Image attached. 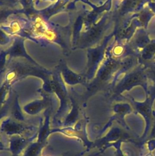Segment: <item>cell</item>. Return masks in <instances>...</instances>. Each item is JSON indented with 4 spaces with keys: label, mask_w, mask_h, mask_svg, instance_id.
Returning a JSON list of instances; mask_svg holds the SVG:
<instances>
[{
    "label": "cell",
    "mask_w": 155,
    "mask_h": 156,
    "mask_svg": "<svg viewBox=\"0 0 155 156\" xmlns=\"http://www.w3.org/2000/svg\"><path fill=\"white\" fill-rule=\"evenodd\" d=\"M139 27H142L141 24L137 18L136 13L135 16L132 20L128 26L124 27H119L117 29L113 30L115 43H127L133 37L136 30Z\"/></svg>",
    "instance_id": "obj_6"
},
{
    "label": "cell",
    "mask_w": 155,
    "mask_h": 156,
    "mask_svg": "<svg viewBox=\"0 0 155 156\" xmlns=\"http://www.w3.org/2000/svg\"><path fill=\"white\" fill-rule=\"evenodd\" d=\"M137 18L141 24L142 27L147 30V27L151 18L155 16L154 13L146 5L142 10L136 13Z\"/></svg>",
    "instance_id": "obj_9"
},
{
    "label": "cell",
    "mask_w": 155,
    "mask_h": 156,
    "mask_svg": "<svg viewBox=\"0 0 155 156\" xmlns=\"http://www.w3.org/2000/svg\"><path fill=\"white\" fill-rule=\"evenodd\" d=\"M137 65H139L138 58L135 55H130L122 58L121 60L120 67L114 74L111 82L109 85V87L112 88L122 76L132 70Z\"/></svg>",
    "instance_id": "obj_7"
},
{
    "label": "cell",
    "mask_w": 155,
    "mask_h": 156,
    "mask_svg": "<svg viewBox=\"0 0 155 156\" xmlns=\"http://www.w3.org/2000/svg\"><path fill=\"white\" fill-rule=\"evenodd\" d=\"M147 5L149 7V8L155 14V1L154 2H150L147 4Z\"/></svg>",
    "instance_id": "obj_17"
},
{
    "label": "cell",
    "mask_w": 155,
    "mask_h": 156,
    "mask_svg": "<svg viewBox=\"0 0 155 156\" xmlns=\"http://www.w3.org/2000/svg\"><path fill=\"white\" fill-rule=\"evenodd\" d=\"M152 0H122L112 12L114 26L128 15L139 12Z\"/></svg>",
    "instance_id": "obj_2"
},
{
    "label": "cell",
    "mask_w": 155,
    "mask_h": 156,
    "mask_svg": "<svg viewBox=\"0 0 155 156\" xmlns=\"http://www.w3.org/2000/svg\"><path fill=\"white\" fill-rule=\"evenodd\" d=\"M150 95V99L153 101L155 99V85H150L148 87V91Z\"/></svg>",
    "instance_id": "obj_16"
},
{
    "label": "cell",
    "mask_w": 155,
    "mask_h": 156,
    "mask_svg": "<svg viewBox=\"0 0 155 156\" xmlns=\"http://www.w3.org/2000/svg\"><path fill=\"white\" fill-rule=\"evenodd\" d=\"M6 41V37L5 35L0 31V43H2L3 42H5Z\"/></svg>",
    "instance_id": "obj_18"
},
{
    "label": "cell",
    "mask_w": 155,
    "mask_h": 156,
    "mask_svg": "<svg viewBox=\"0 0 155 156\" xmlns=\"http://www.w3.org/2000/svg\"><path fill=\"white\" fill-rule=\"evenodd\" d=\"M26 143V141L24 138H21V137L15 138L11 141V144H10L11 151L13 153L17 154L22 150V149L24 147Z\"/></svg>",
    "instance_id": "obj_12"
},
{
    "label": "cell",
    "mask_w": 155,
    "mask_h": 156,
    "mask_svg": "<svg viewBox=\"0 0 155 156\" xmlns=\"http://www.w3.org/2000/svg\"><path fill=\"white\" fill-rule=\"evenodd\" d=\"M155 57V39L150 41L139 52L137 58L139 64L144 65L153 61Z\"/></svg>",
    "instance_id": "obj_8"
},
{
    "label": "cell",
    "mask_w": 155,
    "mask_h": 156,
    "mask_svg": "<svg viewBox=\"0 0 155 156\" xmlns=\"http://www.w3.org/2000/svg\"><path fill=\"white\" fill-rule=\"evenodd\" d=\"M2 130L7 134L13 135L22 132L24 130V127L13 121H7L3 124Z\"/></svg>",
    "instance_id": "obj_11"
},
{
    "label": "cell",
    "mask_w": 155,
    "mask_h": 156,
    "mask_svg": "<svg viewBox=\"0 0 155 156\" xmlns=\"http://www.w3.org/2000/svg\"><path fill=\"white\" fill-rule=\"evenodd\" d=\"M42 104L40 102H33L25 107V111L29 114H35L41 109Z\"/></svg>",
    "instance_id": "obj_14"
},
{
    "label": "cell",
    "mask_w": 155,
    "mask_h": 156,
    "mask_svg": "<svg viewBox=\"0 0 155 156\" xmlns=\"http://www.w3.org/2000/svg\"><path fill=\"white\" fill-rule=\"evenodd\" d=\"M153 136H155V127H154V130L153 131Z\"/></svg>",
    "instance_id": "obj_21"
},
{
    "label": "cell",
    "mask_w": 155,
    "mask_h": 156,
    "mask_svg": "<svg viewBox=\"0 0 155 156\" xmlns=\"http://www.w3.org/2000/svg\"><path fill=\"white\" fill-rule=\"evenodd\" d=\"M6 14L4 12H0V20H2L3 18H5Z\"/></svg>",
    "instance_id": "obj_20"
},
{
    "label": "cell",
    "mask_w": 155,
    "mask_h": 156,
    "mask_svg": "<svg viewBox=\"0 0 155 156\" xmlns=\"http://www.w3.org/2000/svg\"><path fill=\"white\" fill-rule=\"evenodd\" d=\"M112 4V0H107L102 5L96 7H95L94 10L89 14L88 18V23L91 24L94 23L97 17L103 12H109L111 9Z\"/></svg>",
    "instance_id": "obj_10"
},
{
    "label": "cell",
    "mask_w": 155,
    "mask_h": 156,
    "mask_svg": "<svg viewBox=\"0 0 155 156\" xmlns=\"http://www.w3.org/2000/svg\"><path fill=\"white\" fill-rule=\"evenodd\" d=\"M143 65L145 67V73L148 80H151L155 85V62H150Z\"/></svg>",
    "instance_id": "obj_13"
},
{
    "label": "cell",
    "mask_w": 155,
    "mask_h": 156,
    "mask_svg": "<svg viewBox=\"0 0 155 156\" xmlns=\"http://www.w3.org/2000/svg\"><path fill=\"white\" fill-rule=\"evenodd\" d=\"M141 86L148 91V79L145 73V67L139 64L132 70L125 74L111 88L115 96H119L126 90H129L134 87Z\"/></svg>",
    "instance_id": "obj_1"
},
{
    "label": "cell",
    "mask_w": 155,
    "mask_h": 156,
    "mask_svg": "<svg viewBox=\"0 0 155 156\" xmlns=\"http://www.w3.org/2000/svg\"><path fill=\"white\" fill-rule=\"evenodd\" d=\"M41 149V145L39 143L32 144L27 149L25 156H37Z\"/></svg>",
    "instance_id": "obj_15"
},
{
    "label": "cell",
    "mask_w": 155,
    "mask_h": 156,
    "mask_svg": "<svg viewBox=\"0 0 155 156\" xmlns=\"http://www.w3.org/2000/svg\"><path fill=\"white\" fill-rule=\"evenodd\" d=\"M114 37V34L112 32L109 35L105 36L103 43L98 46L91 49L89 52V72L92 75L97 69V66L106 55V52L108 48V44L111 38Z\"/></svg>",
    "instance_id": "obj_4"
},
{
    "label": "cell",
    "mask_w": 155,
    "mask_h": 156,
    "mask_svg": "<svg viewBox=\"0 0 155 156\" xmlns=\"http://www.w3.org/2000/svg\"><path fill=\"white\" fill-rule=\"evenodd\" d=\"M112 25H114L112 12L109 11L105 13L100 21L92 27L87 32L84 38V44H92L99 41L105 32Z\"/></svg>",
    "instance_id": "obj_3"
},
{
    "label": "cell",
    "mask_w": 155,
    "mask_h": 156,
    "mask_svg": "<svg viewBox=\"0 0 155 156\" xmlns=\"http://www.w3.org/2000/svg\"><path fill=\"white\" fill-rule=\"evenodd\" d=\"M4 92H5V88H2L1 89H0V103L1 102L4 94Z\"/></svg>",
    "instance_id": "obj_19"
},
{
    "label": "cell",
    "mask_w": 155,
    "mask_h": 156,
    "mask_svg": "<svg viewBox=\"0 0 155 156\" xmlns=\"http://www.w3.org/2000/svg\"><path fill=\"white\" fill-rule=\"evenodd\" d=\"M149 33L143 27L138 28L133 37L126 43L127 49L131 55L137 57L139 52L150 41Z\"/></svg>",
    "instance_id": "obj_5"
},
{
    "label": "cell",
    "mask_w": 155,
    "mask_h": 156,
    "mask_svg": "<svg viewBox=\"0 0 155 156\" xmlns=\"http://www.w3.org/2000/svg\"><path fill=\"white\" fill-rule=\"evenodd\" d=\"M151 62H155V57H154V58H153V61H151Z\"/></svg>",
    "instance_id": "obj_22"
}]
</instances>
